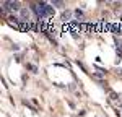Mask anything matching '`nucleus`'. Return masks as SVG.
Returning <instances> with one entry per match:
<instances>
[{
    "instance_id": "1",
    "label": "nucleus",
    "mask_w": 122,
    "mask_h": 117,
    "mask_svg": "<svg viewBox=\"0 0 122 117\" xmlns=\"http://www.w3.org/2000/svg\"><path fill=\"white\" fill-rule=\"evenodd\" d=\"M33 8H34V11L38 13L39 18H44V16H47V15H52V13H54L52 7H49L47 3H44V2H41V3H36Z\"/></svg>"
},
{
    "instance_id": "2",
    "label": "nucleus",
    "mask_w": 122,
    "mask_h": 117,
    "mask_svg": "<svg viewBox=\"0 0 122 117\" xmlns=\"http://www.w3.org/2000/svg\"><path fill=\"white\" fill-rule=\"evenodd\" d=\"M20 16H21V21H29V18H31L29 10H28V8H21V11H20Z\"/></svg>"
},
{
    "instance_id": "3",
    "label": "nucleus",
    "mask_w": 122,
    "mask_h": 117,
    "mask_svg": "<svg viewBox=\"0 0 122 117\" xmlns=\"http://www.w3.org/2000/svg\"><path fill=\"white\" fill-rule=\"evenodd\" d=\"M8 8L10 10H20V2H8Z\"/></svg>"
},
{
    "instance_id": "4",
    "label": "nucleus",
    "mask_w": 122,
    "mask_h": 117,
    "mask_svg": "<svg viewBox=\"0 0 122 117\" xmlns=\"http://www.w3.org/2000/svg\"><path fill=\"white\" fill-rule=\"evenodd\" d=\"M109 94H111V99H112V101H117V99H119V96H117V94H116L114 91H111Z\"/></svg>"
},
{
    "instance_id": "5",
    "label": "nucleus",
    "mask_w": 122,
    "mask_h": 117,
    "mask_svg": "<svg viewBox=\"0 0 122 117\" xmlns=\"http://www.w3.org/2000/svg\"><path fill=\"white\" fill-rule=\"evenodd\" d=\"M68 18H70V11H67V13H64V15H62V20H64V21H67Z\"/></svg>"
},
{
    "instance_id": "6",
    "label": "nucleus",
    "mask_w": 122,
    "mask_h": 117,
    "mask_svg": "<svg viewBox=\"0 0 122 117\" xmlns=\"http://www.w3.org/2000/svg\"><path fill=\"white\" fill-rule=\"evenodd\" d=\"M52 5H56V7H64L65 3H64V2H52Z\"/></svg>"
},
{
    "instance_id": "7",
    "label": "nucleus",
    "mask_w": 122,
    "mask_h": 117,
    "mask_svg": "<svg viewBox=\"0 0 122 117\" xmlns=\"http://www.w3.org/2000/svg\"><path fill=\"white\" fill-rule=\"evenodd\" d=\"M94 77H96V78H103L104 73H94Z\"/></svg>"
}]
</instances>
